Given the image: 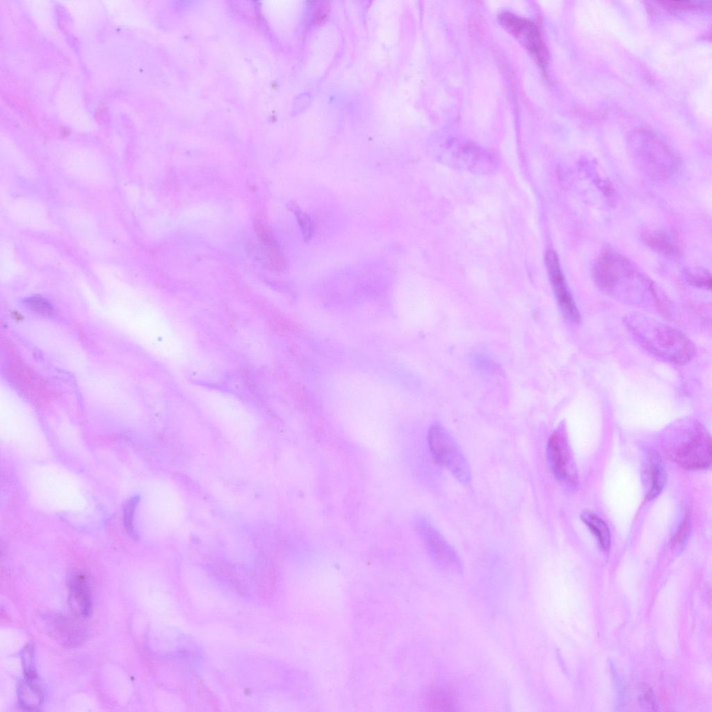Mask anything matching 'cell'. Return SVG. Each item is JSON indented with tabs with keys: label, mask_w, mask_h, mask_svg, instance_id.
<instances>
[{
	"label": "cell",
	"mask_w": 712,
	"mask_h": 712,
	"mask_svg": "<svg viewBox=\"0 0 712 712\" xmlns=\"http://www.w3.org/2000/svg\"><path fill=\"white\" fill-rule=\"evenodd\" d=\"M545 264L558 304L563 314L569 320L578 322L579 312L567 289L565 277L556 252L549 250L545 254Z\"/></svg>",
	"instance_id": "obj_7"
},
{
	"label": "cell",
	"mask_w": 712,
	"mask_h": 712,
	"mask_svg": "<svg viewBox=\"0 0 712 712\" xmlns=\"http://www.w3.org/2000/svg\"><path fill=\"white\" fill-rule=\"evenodd\" d=\"M642 239L648 248L666 257L677 258L681 254V248L677 239L666 231L645 232Z\"/></svg>",
	"instance_id": "obj_11"
},
{
	"label": "cell",
	"mask_w": 712,
	"mask_h": 712,
	"mask_svg": "<svg viewBox=\"0 0 712 712\" xmlns=\"http://www.w3.org/2000/svg\"><path fill=\"white\" fill-rule=\"evenodd\" d=\"M691 282H693L696 286L704 288L706 289H711V277L709 275L704 274L697 276H692L690 278Z\"/></svg>",
	"instance_id": "obj_23"
},
{
	"label": "cell",
	"mask_w": 712,
	"mask_h": 712,
	"mask_svg": "<svg viewBox=\"0 0 712 712\" xmlns=\"http://www.w3.org/2000/svg\"><path fill=\"white\" fill-rule=\"evenodd\" d=\"M662 3H665V6H667L668 7H670V8H677V9H679V8H683V9H684V8H696L697 7L696 5L693 4L690 2L665 1V2H662Z\"/></svg>",
	"instance_id": "obj_24"
},
{
	"label": "cell",
	"mask_w": 712,
	"mask_h": 712,
	"mask_svg": "<svg viewBox=\"0 0 712 712\" xmlns=\"http://www.w3.org/2000/svg\"><path fill=\"white\" fill-rule=\"evenodd\" d=\"M473 366L480 373L487 374L494 372L497 369L496 363L487 354L483 352H475L471 356Z\"/></svg>",
	"instance_id": "obj_17"
},
{
	"label": "cell",
	"mask_w": 712,
	"mask_h": 712,
	"mask_svg": "<svg viewBox=\"0 0 712 712\" xmlns=\"http://www.w3.org/2000/svg\"><path fill=\"white\" fill-rule=\"evenodd\" d=\"M500 22L515 37L519 39L542 67L547 62V52L537 26L532 22L510 13H503Z\"/></svg>",
	"instance_id": "obj_6"
},
{
	"label": "cell",
	"mask_w": 712,
	"mask_h": 712,
	"mask_svg": "<svg viewBox=\"0 0 712 712\" xmlns=\"http://www.w3.org/2000/svg\"><path fill=\"white\" fill-rule=\"evenodd\" d=\"M642 345L652 353L667 360L683 363L695 353L690 341L679 331L661 323L647 324L635 328Z\"/></svg>",
	"instance_id": "obj_1"
},
{
	"label": "cell",
	"mask_w": 712,
	"mask_h": 712,
	"mask_svg": "<svg viewBox=\"0 0 712 712\" xmlns=\"http://www.w3.org/2000/svg\"><path fill=\"white\" fill-rule=\"evenodd\" d=\"M417 531L428 552L445 570L460 573L462 561L453 547L442 534L428 521L420 519L416 522Z\"/></svg>",
	"instance_id": "obj_3"
},
{
	"label": "cell",
	"mask_w": 712,
	"mask_h": 712,
	"mask_svg": "<svg viewBox=\"0 0 712 712\" xmlns=\"http://www.w3.org/2000/svg\"><path fill=\"white\" fill-rule=\"evenodd\" d=\"M296 216L305 241L309 240L313 232V225L311 219L306 213L299 210L296 211Z\"/></svg>",
	"instance_id": "obj_21"
},
{
	"label": "cell",
	"mask_w": 712,
	"mask_h": 712,
	"mask_svg": "<svg viewBox=\"0 0 712 712\" xmlns=\"http://www.w3.org/2000/svg\"><path fill=\"white\" fill-rule=\"evenodd\" d=\"M9 377L22 394L35 403L48 400L49 392L43 380L21 360H15L8 369Z\"/></svg>",
	"instance_id": "obj_8"
},
{
	"label": "cell",
	"mask_w": 712,
	"mask_h": 712,
	"mask_svg": "<svg viewBox=\"0 0 712 712\" xmlns=\"http://www.w3.org/2000/svg\"><path fill=\"white\" fill-rule=\"evenodd\" d=\"M138 497L134 496L127 503L124 511V521L127 530L134 533L133 531V516L135 508L138 503Z\"/></svg>",
	"instance_id": "obj_22"
},
{
	"label": "cell",
	"mask_w": 712,
	"mask_h": 712,
	"mask_svg": "<svg viewBox=\"0 0 712 712\" xmlns=\"http://www.w3.org/2000/svg\"><path fill=\"white\" fill-rule=\"evenodd\" d=\"M547 454L555 477L560 482L572 485L575 482V476L563 430H558L551 435L547 444Z\"/></svg>",
	"instance_id": "obj_9"
},
{
	"label": "cell",
	"mask_w": 712,
	"mask_h": 712,
	"mask_svg": "<svg viewBox=\"0 0 712 712\" xmlns=\"http://www.w3.org/2000/svg\"><path fill=\"white\" fill-rule=\"evenodd\" d=\"M428 442L435 460L448 470L460 482L467 483L471 477L469 463L457 442L442 425L432 424Z\"/></svg>",
	"instance_id": "obj_2"
},
{
	"label": "cell",
	"mask_w": 712,
	"mask_h": 712,
	"mask_svg": "<svg viewBox=\"0 0 712 712\" xmlns=\"http://www.w3.org/2000/svg\"><path fill=\"white\" fill-rule=\"evenodd\" d=\"M68 601L71 610L78 617H86L91 610V593L85 575L78 574L70 579Z\"/></svg>",
	"instance_id": "obj_10"
},
{
	"label": "cell",
	"mask_w": 712,
	"mask_h": 712,
	"mask_svg": "<svg viewBox=\"0 0 712 712\" xmlns=\"http://www.w3.org/2000/svg\"><path fill=\"white\" fill-rule=\"evenodd\" d=\"M690 531L689 518L686 516L679 525V527L672 540V549L678 551L682 549L686 542Z\"/></svg>",
	"instance_id": "obj_20"
},
{
	"label": "cell",
	"mask_w": 712,
	"mask_h": 712,
	"mask_svg": "<svg viewBox=\"0 0 712 712\" xmlns=\"http://www.w3.org/2000/svg\"><path fill=\"white\" fill-rule=\"evenodd\" d=\"M25 305L31 310L40 314H51L53 312L51 304L40 296H32L24 300Z\"/></svg>",
	"instance_id": "obj_19"
},
{
	"label": "cell",
	"mask_w": 712,
	"mask_h": 712,
	"mask_svg": "<svg viewBox=\"0 0 712 712\" xmlns=\"http://www.w3.org/2000/svg\"><path fill=\"white\" fill-rule=\"evenodd\" d=\"M427 707L431 711H455L456 702L449 693L444 690H434L426 699Z\"/></svg>",
	"instance_id": "obj_15"
},
{
	"label": "cell",
	"mask_w": 712,
	"mask_h": 712,
	"mask_svg": "<svg viewBox=\"0 0 712 712\" xmlns=\"http://www.w3.org/2000/svg\"><path fill=\"white\" fill-rule=\"evenodd\" d=\"M21 657L24 679L37 681L38 674L33 647L29 644L26 645L22 651Z\"/></svg>",
	"instance_id": "obj_16"
},
{
	"label": "cell",
	"mask_w": 712,
	"mask_h": 712,
	"mask_svg": "<svg viewBox=\"0 0 712 712\" xmlns=\"http://www.w3.org/2000/svg\"><path fill=\"white\" fill-rule=\"evenodd\" d=\"M675 461L682 467L699 469L707 467L711 460V442L706 430L699 425L685 442L676 448Z\"/></svg>",
	"instance_id": "obj_5"
},
{
	"label": "cell",
	"mask_w": 712,
	"mask_h": 712,
	"mask_svg": "<svg viewBox=\"0 0 712 712\" xmlns=\"http://www.w3.org/2000/svg\"><path fill=\"white\" fill-rule=\"evenodd\" d=\"M633 275L635 270L629 260L610 249L602 251L592 268L595 283L607 291Z\"/></svg>",
	"instance_id": "obj_4"
},
{
	"label": "cell",
	"mask_w": 712,
	"mask_h": 712,
	"mask_svg": "<svg viewBox=\"0 0 712 712\" xmlns=\"http://www.w3.org/2000/svg\"><path fill=\"white\" fill-rule=\"evenodd\" d=\"M581 517L596 536L600 547L605 551L608 550L610 544V535L607 524L597 515L589 511L583 512Z\"/></svg>",
	"instance_id": "obj_14"
},
{
	"label": "cell",
	"mask_w": 712,
	"mask_h": 712,
	"mask_svg": "<svg viewBox=\"0 0 712 712\" xmlns=\"http://www.w3.org/2000/svg\"><path fill=\"white\" fill-rule=\"evenodd\" d=\"M646 498L652 500L662 491L666 482V473L660 458L651 454L645 469Z\"/></svg>",
	"instance_id": "obj_12"
},
{
	"label": "cell",
	"mask_w": 712,
	"mask_h": 712,
	"mask_svg": "<svg viewBox=\"0 0 712 712\" xmlns=\"http://www.w3.org/2000/svg\"><path fill=\"white\" fill-rule=\"evenodd\" d=\"M255 229L257 234L260 241H261V243H263V246L265 248V250H278L277 242L273 234L262 222L257 221L256 222Z\"/></svg>",
	"instance_id": "obj_18"
},
{
	"label": "cell",
	"mask_w": 712,
	"mask_h": 712,
	"mask_svg": "<svg viewBox=\"0 0 712 712\" xmlns=\"http://www.w3.org/2000/svg\"><path fill=\"white\" fill-rule=\"evenodd\" d=\"M19 702L26 710H37L42 702V694L37 681L24 679L17 690Z\"/></svg>",
	"instance_id": "obj_13"
}]
</instances>
